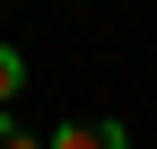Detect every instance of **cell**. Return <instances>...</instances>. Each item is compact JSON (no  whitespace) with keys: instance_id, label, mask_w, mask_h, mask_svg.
I'll return each instance as SVG.
<instances>
[{"instance_id":"obj_2","label":"cell","mask_w":157,"mask_h":149,"mask_svg":"<svg viewBox=\"0 0 157 149\" xmlns=\"http://www.w3.org/2000/svg\"><path fill=\"white\" fill-rule=\"evenodd\" d=\"M17 88H26V62H17V44H0V114L17 105Z\"/></svg>"},{"instance_id":"obj_1","label":"cell","mask_w":157,"mask_h":149,"mask_svg":"<svg viewBox=\"0 0 157 149\" xmlns=\"http://www.w3.org/2000/svg\"><path fill=\"white\" fill-rule=\"evenodd\" d=\"M44 149H131V132H122L113 114H96V123H61Z\"/></svg>"},{"instance_id":"obj_3","label":"cell","mask_w":157,"mask_h":149,"mask_svg":"<svg viewBox=\"0 0 157 149\" xmlns=\"http://www.w3.org/2000/svg\"><path fill=\"white\" fill-rule=\"evenodd\" d=\"M0 149H44V140H35V132H17V123L0 114Z\"/></svg>"}]
</instances>
